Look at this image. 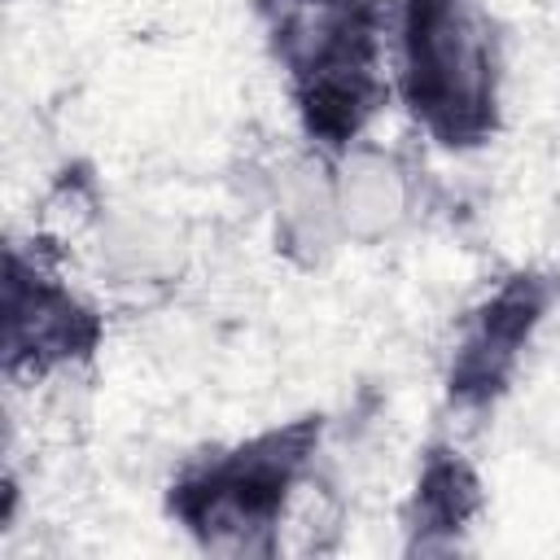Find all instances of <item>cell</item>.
Segmentation results:
<instances>
[{
	"instance_id": "2",
	"label": "cell",
	"mask_w": 560,
	"mask_h": 560,
	"mask_svg": "<svg viewBox=\"0 0 560 560\" xmlns=\"http://www.w3.org/2000/svg\"><path fill=\"white\" fill-rule=\"evenodd\" d=\"M319 424L298 420L210 455L171 486V512L214 551H267L315 455Z\"/></svg>"
},
{
	"instance_id": "4",
	"label": "cell",
	"mask_w": 560,
	"mask_h": 560,
	"mask_svg": "<svg viewBox=\"0 0 560 560\" xmlns=\"http://www.w3.org/2000/svg\"><path fill=\"white\" fill-rule=\"evenodd\" d=\"M101 337L96 311L39 258H26L18 245L9 249L4 280V350L9 372L48 376L92 354Z\"/></svg>"
},
{
	"instance_id": "5",
	"label": "cell",
	"mask_w": 560,
	"mask_h": 560,
	"mask_svg": "<svg viewBox=\"0 0 560 560\" xmlns=\"http://www.w3.org/2000/svg\"><path fill=\"white\" fill-rule=\"evenodd\" d=\"M332 201H337V223L346 232L376 236V232H385L402 219L407 184H402V171L389 158L346 149V166L332 184Z\"/></svg>"
},
{
	"instance_id": "1",
	"label": "cell",
	"mask_w": 560,
	"mask_h": 560,
	"mask_svg": "<svg viewBox=\"0 0 560 560\" xmlns=\"http://www.w3.org/2000/svg\"><path fill=\"white\" fill-rule=\"evenodd\" d=\"M389 92L442 149L486 144L503 109V48L477 0H398Z\"/></svg>"
},
{
	"instance_id": "3",
	"label": "cell",
	"mask_w": 560,
	"mask_h": 560,
	"mask_svg": "<svg viewBox=\"0 0 560 560\" xmlns=\"http://www.w3.org/2000/svg\"><path fill=\"white\" fill-rule=\"evenodd\" d=\"M547 306L551 280L534 271H516L503 284H494L459 324L446 368V394L459 407H490L508 389L521 354L547 319Z\"/></svg>"
},
{
	"instance_id": "6",
	"label": "cell",
	"mask_w": 560,
	"mask_h": 560,
	"mask_svg": "<svg viewBox=\"0 0 560 560\" xmlns=\"http://www.w3.org/2000/svg\"><path fill=\"white\" fill-rule=\"evenodd\" d=\"M472 512H477V477H472V468L455 451H438L420 468L407 529L416 534L420 547H433L438 534L468 529V516Z\"/></svg>"
}]
</instances>
